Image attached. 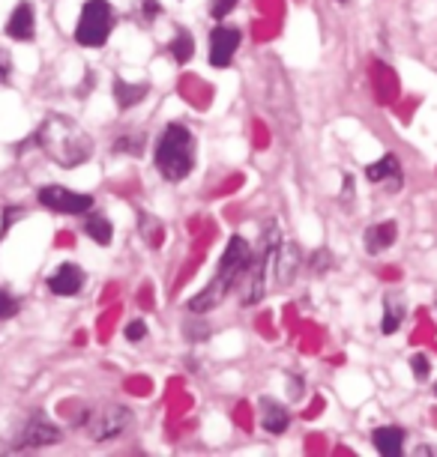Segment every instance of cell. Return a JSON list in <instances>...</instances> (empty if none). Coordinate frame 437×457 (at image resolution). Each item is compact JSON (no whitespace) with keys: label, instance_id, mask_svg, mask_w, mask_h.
Returning a JSON list of instances; mask_svg holds the SVG:
<instances>
[{"label":"cell","instance_id":"obj_23","mask_svg":"<svg viewBox=\"0 0 437 457\" xmlns=\"http://www.w3.org/2000/svg\"><path fill=\"white\" fill-rule=\"evenodd\" d=\"M139 6H144V21H153L159 15V4H156V0H139Z\"/></svg>","mask_w":437,"mask_h":457},{"label":"cell","instance_id":"obj_10","mask_svg":"<svg viewBox=\"0 0 437 457\" xmlns=\"http://www.w3.org/2000/svg\"><path fill=\"white\" fill-rule=\"evenodd\" d=\"M60 439V430L51 425L48 419H42V416H30L28 425L21 428V436H19V443L21 445H48V443H57Z\"/></svg>","mask_w":437,"mask_h":457},{"label":"cell","instance_id":"obj_26","mask_svg":"<svg viewBox=\"0 0 437 457\" xmlns=\"http://www.w3.org/2000/svg\"><path fill=\"white\" fill-rule=\"evenodd\" d=\"M339 4H348V0H339Z\"/></svg>","mask_w":437,"mask_h":457},{"label":"cell","instance_id":"obj_3","mask_svg":"<svg viewBox=\"0 0 437 457\" xmlns=\"http://www.w3.org/2000/svg\"><path fill=\"white\" fill-rule=\"evenodd\" d=\"M156 168L168 183H180L195 168V135L186 126L171 123L156 141Z\"/></svg>","mask_w":437,"mask_h":457},{"label":"cell","instance_id":"obj_19","mask_svg":"<svg viewBox=\"0 0 437 457\" xmlns=\"http://www.w3.org/2000/svg\"><path fill=\"white\" fill-rule=\"evenodd\" d=\"M21 302L13 296L10 290H0V320H10V317L19 314Z\"/></svg>","mask_w":437,"mask_h":457},{"label":"cell","instance_id":"obj_2","mask_svg":"<svg viewBox=\"0 0 437 457\" xmlns=\"http://www.w3.org/2000/svg\"><path fill=\"white\" fill-rule=\"evenodd\" d=\"M248 266H252V248H248L243 237H231V243L225 245V254H222V261L216 266V275H213V281L207 287L189 302V312H195V314L213 312V308L237 287V281L246 278Z\"/></svg>","mask_w":437,"mask_h":457},{"label":"cell","instance_id":"obj_20","mask_svg":"<svg viewBox=\"0 0 437 457\" xmlns=\"http://www.w3.org/2000/svg\"><path fill=\"white\" fill-rule=\"evenodd\" d=\"M234 6H237V0H213L210 15H213V19H225V15H231Z\"/></svg>","mask_w":437,"mask_h":457},{"label":"cell","instance_id":"obj_22","mask_svg":"<svg viewBox=\"0 0 437 457\" xmlns=\"http://www.w3.org/2000/svg\"><path fill=\"white\" fill-rule=\"evenodd\" d=\"M126 338L130 341H141V338H147V326H144L141 320H135L126 326Z\"/></svg>","mask_w":437,"mask_h":457},{"label":"cell","instance_id":"obj_25","mask_svg":"<svg viewBox=\"0 0 437 457\" xmlns=\"http://www.w3.org/2000/svg\"><path fill=\"white\" fill-rule=\"evenodd\" d=\"M416 454H437V448H428V445H419Z\"/></svg>","mask_w":437,"mask_h":457},{"label":"cell","instance_id":"obj_11","mask_svg":"<svg viewBox=\"0 0 437 457\" xmlns=\"http://www.w3.org/2000/svg\"><path fill=\"white\" fill-rule=\"evenodd\" d=\"M6 33L15 39V42H30L33 33H37V19H33V6L30 4H19L6 21Z\"/></svg>","mask_w":437,"mask_h":457},{"label":"cell","instance_id":"obj_16","mask_svg":"<svg viewBox=\"0 0 437 457\" xmlns=\"http://www.w3.org/2000/svg\"><path fill=\"white\" fill-rule=\"evenodd\" d=\"M114 96L120 102V108H132L135 102H141L144 96H147V84H130L123 79L114 81Z\"/></svg>","mask_w":437,"mask_h":457},{"label":"cell","instance_id":"obj_21","mask_svg":"<svg viewBox=\"0 0 437 457\" xmlns=\"http://www.w3.org/2000/svg\"><path fill=\"white\" fill-rule=\"evenodd\" d=\"M13 72V57L6 48H0V84H6V79H10Z\"/></svg>","mask_w":437,"mask_h":457},{"label":"cell","instance_id":"obj_7","mask_svg":"<svg viewBox=\"0 0 437 457\" xmlns=\"http://www.w3.org/2000/svg\"><path fill=\"white\" fill-rule=\"evenodd\" d=\"M240 30L231 28V24H219L216 30L210 33V66L225 69L234 60L237 48H240Z\"/></svg>","mask_w":437,"mask_h":457},{"label":"cell","instance_id":"obj_5","mask_svg":"<svg viewBox=\"0 0 437 457\" xmlns=\"http://www.w3.org/2000/svg\"><path fill=\"white\" fill-rule=\"evenodd\" d=\"M130 410L120 407V403H108V407H99V410H90L88 419H84V428H88L90 439L97 443H105V439H114L130 428Z\"/></svg>","mask_w":437,"mask_h":457},{"label":"cell","instance_id":"obj_1","mask_svg":"<svg viewBox=\"0 0 437 457\" xmlns=\"http://www.w3.org/2000/svg\"><path fill=\"white\" fill-rule=\"evenodd\" d=\"M37 144L60 168H79L93 156V137L72 117L48 114L37 129Z\"/></svg>","mask_w":437,"mask_h":457},{"label":"cell","instance_id":"obj_15","mask_svg":"<svg viewBox=\"0 0 437 457\" xmlns=\"http://www.w3.org/2000/svg\"><path fill=\"white\" fill-rule=\"evenodd\" d=\"M401 320H405V299H401L399 293H390V296L383 299V323H381L383 335L399 332Z\"/></svg>","mask_w":437,"mask_h":457},{"label":"cell","instance_id":"obj_9","mask_svg":"<svg viewBox=\"0 0 437 457\" xmlns=\"http://www.w3.org/2000/svg\"><path fill=\"white\" fill-rule=\"evenodd\" d=\"M366 177H368V183H374V186H387V188H401V165H399V159L396 156H383L381 162H374V165H368L366 168Z\"/></svg>","mask_w":437,"mask_h":457},{"label":"cell","instance_id":"obj_12","mask_svg":"<svg viewBox=\"0 0 437 457\" xmlns=\"http://www.w3.org/2000/svg\"><path fill=\"white\" fill-rule=\"evenodd\" d=\"M258 410H261V428L264 430H270V434H285L288 425H290V416H288V410L282 407L279 401L261 398Z\"/></svg>","mask_w":437,"mask_h":457},{"label":"cell","instance_id":"obj_13","mask_svg":"<svg viewBox=\"0 0 437 457\" xmlns=\"http://www.w3.org/2000/svg\"><path fill=\"white\" fill-rule=\"evenodd\" d=\"M399 237V228L396 221H381V224H372V228L366 230V252L368 254H381L383 248H390L392 243H396Z\"/></svg>","mask_w":437,"mask_h":457},{"label":"cell","instance_id":"obj_18","mask_svg":"<svg viewBox=\"0 0 437 457\" xmlns=\"http://www.w3.org/2000/svg\"><path fill=\"white\" fill-rule=\"evenodd\" d=\"M168 51L174 54V60L177 63H186V60H192V51H195V42H192V37L186 30H180L174 39H171V46H168Z\"/></svg>","mask_w":437,"mask_h":457},{"label":"cell","instance_id":"obj_27","mask_svg":"<svg viewBox=\"0 0 437 457\" xmlns=\"http://www.w3.org/2000/svg\"><path fill=\"white\" fill-rule=\"evenodd\" d=\"M434 392H437V389H434Z\"/></svg>","mask_w":437,"mask_h":457},{"label":"cell","instance_id":"obj_8","mask_svg":"<svg viewBox=\"0 0 437 457\" xmlns=\"http://www.w3.org/2000/svg\"><path fill=\"white\" fill-rule=\"evenodd\" d=\"M81 287H84V272H81V266H75V263L57 266V272L48 278V290L55 293V296H79Z\"/></svg>","mask_w":437,"mask_h":457},{"label":"cell","instance_id":"obj_4","mask_svg":"<svg viewBox=\"0 0 437 457\" xmlns=\"http://www.w3.org/2000/svg\"><path fill=\"white\" fill-rule=\"evenodd\" d=\"M111 24H114V10H111L108 0H88L81 10L79 28H75V39L84 48H99L111 37Z\"/></svg>","mask_w":437,"mask_h":457},{"label":"cell","instance_id":"obj_24","mask_svg":"<svg viewBox=\"0 0 437 457\" xmlns=\"http://www.w3.org/2000/svg\"><path fill=\"white\" fill-rule=\"evenodd\" d=\"M410 365H414V374H416L419 379H425V377H428V359H425V356H414V359H410Z\"/></svg>","mask_w":437,"mask_h":457},{"label":"cell","instance_id":"obj_14","mask_svg":"<svg viewBox=\"0 0 437 457\" xmlns=\"http://www.w3.org/2000/svg\"><path fill=\"white\" fill-rule=\"evenodd\" d=\"M374 448H378L381 454L387 457H399L401 452H405V430L401 428H378L372 436Z\"/></svg>","mask_w":437,"mask_h":457},{"label":"cell","instance_id":"obj_17","mask_svg":"<svg viewBox=\"0 0 437 457\" xmlns=\"http://www.w3.org/2000/svg\"><path fill=\"white\" fill-rule=\"evenodd\" d=\"M84 234H88L93 243L111 245V221L105 219V215L93 212V215H88V221H84Z\"/></svg>","mask_w":437,"mask_h":457},{"label":"cell","instance_id":"obj_6","mask_svg":"<svg viewBox=\"0 0 437 457\" xmlns=\"http://www.w3.org/2000/svg\"><path fill=\"white\" fill-rule=\"evenodd\" d=\"M39 204L48 206L55 212H70V215H81L93 210V197L84 192H72V188L63 186H46L39 188Z\"/></svg>","mask_w":437,"mask_h":457}]
</instances>
